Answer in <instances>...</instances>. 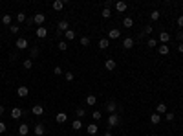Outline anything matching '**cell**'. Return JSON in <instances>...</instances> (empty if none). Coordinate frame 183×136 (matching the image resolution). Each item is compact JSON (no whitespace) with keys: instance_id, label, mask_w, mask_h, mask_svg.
<instances>
[{"instance_id":"cell-14","label":"cell","mask_w":183,"mask_h":136,"mask_svg":"<svg viewBox=\"0 0 183 136\" xmlns=\"http://www.w3.org/2000/svg\"><path fill=\"white\" fill-rule=\"evenodd\" d=\"M116 66H117V64H116V61H114V59H106V61H104V68H106L108 72L116 70Z\"/></svg>"},{"instance_id":"cell-33","label":"cell","mask_w":183,"mask_h":136,"mask_svg":"<svg viewBox=\"0 0 183 136\" xmlns=\"http://www.w3.org/2000/svg\"><path fill=\"white\" fill-rule=\"evenodd\" d=\"M79 42H81V46H84V48H86V46H90V37H81V40H79Z\"/></svg>"},{"instance_id":"cell-2","label":"cell","mask_w":183,"mask_h":136,"mask_svg":"<svg viewBox=\"0 0 183 136\" xmlns=\"http://www.w3.org/2000/svg\"><path fill=\"white\" fill-rule=\"evenodd\" d=\"M28 39H24V37H18L17 40H15V46H17V48L18 50H26V48H28Z\"/></svg>"},{"instance_id":"cell-43","label":"cell","mask_w":183,"mask_h":136,"mask_svg":"<svg viewBox=\"0 0 183 136\" xmlns=\"http://www.w3.org/2000/svg\"><path fill=\"white\" fill-rule=\"evenodd\" d=\"M174 118H176V116H174L172 112H167V114H165V120H167V121H172Z\"/></svg>"},{"instance_id":"cell-30","label":"cell","mask_w":183,"mask_h":136,"mask_svg":"<svg viewBox=\"0 0 183 136\" xmlns=\"http://www.w3.org/2000/svg\"><path fill=\"white\" fill-rule=\"evenodd\" d=\"M15 17H17V22H18V24H22V22H26V20H28V17H26V13H22V11H20L18 15H15Z\"/></svg>"},{"instance_id":"cell-4","label":"cell","mask_w":183,"mask_h":136,"mask_svg":"<svg viewBox=\"0 0 183 136\" xmlns=\"http://www.w3.org/2000/svg\"><path fill=\"white\" fill-rule=\"evenodd\" d=\"M18 136H29V125L28 123H20L18 125Z\"/></svg>"},{"instance_id":"cell-3","label":"cell","mask_w":183,"mask_h":136,"mask_svg":"<svg viewBox=\"0 0 183 136\" xmlns=\"http://www.w3.org/2000/svg\"><path fill=\"white\" fill-rule=\"evenodd\" d=\"M33 134H35V136H44L46 134V127L42 123H37L35 127H33Z\"/></svg>"},{"instance_id":"cell-40","label":"cell","mask_w":183,"mask_h":136,"mask_svg":"<svg viewBox=\"0 0 183 136\" xmlns=\"http://www.w3.org/2000/svg\"><path fill=\"white\" fill-rule=\"evenodd\" d=\"M92 118H93V120H95V121H99L101 118H103V112H101V110H95V112H93V114H92Z\"/></svg>"},{"instance_id":"cell-11","label":"cell","mask_w":183,"mask_h":136,"mask_svg":"<svg viewBox=\"0 0 183 136\" xmlns=\"http://www.w3.org/2000/svg\"><path fill=\"white\" fill-rule=\"evenodd\" d=\"M168 40H170V33L168 31H161L159 33V42L161 44H168Z\"/></svg>"},{"instance_id":"cell-19","label":"cell","mask_w":183,"mask_h":136,"mask_svg":"<svg viewBox=\"0 0 183 136\" xmlns=\"http://www.w3.org/2000/svg\"><path fill=\"white\" fill-rule=\"evenodd\" d=\"M159 121H161V114L152 112V114H150V123H152V125H158Z\"/></svg>"},{"instance_id":"cell-27","label":"cell","mask_w":183,"mask_h":136,"mask_svg":"<svg viewBox=\"0 0 183 136\" xmlns=\"http://www.w3.org/2000/svg\"><path fill=\"white\" fill-rule=\"evenodd\" d=\"M123 26H125V28H132V26H134L132 17H125V18H123Z\"/></svg>"},{"instance_id":"cell-47","label":"cell","mask_w":183,"mask_h":136,"mask_svg":"<svg viewBox=\"0 0 183 136\" xmlns=\"http://www.w3.org/2000/svg\"><path fill=\"white\" fill-rule=\"evenodd\" d=\"M178 52L183 53V42H178Z\"/></svg>"},{"instance_id":"cell-7","label":"cell","mask_w":183,"mask_h":136,"mask_svg":"<svg viewBox=\"0 0 183 136\" xmlns=\"http://www.w3.org/2000/svg\"><path fill=\"white\" fill-rule=\"evenodd\" d=\"M57 28H59V30H57V33H59V35H60V33H62V31L66 33L68 30H70V24H68V20H60V22H59V26H57Z\"/></svg>"},{"instance_id":"cell-36","label":"cell","mask_w":183,"mask_h":136,"mask_svg":"<svg viewBox=\"0 0 183 136\" xmlns=\"http://www.w3.org/2000/svg\"><path fill=\"white\" fill-rule=\"evenodd\" d=\"M152 31H154V28H152L150 24H148V26H145V30H143V33H141V37H143V35H150Z\"/></svg>"},{"instance_id":"cell-46","label":"cell","mask_w":183,"mask_h":136,"mask_svg":"<svg viewBox=\"0 0 183 136\" xmlns=\"http://www.w3.org/2000/svg\"><path fill=\"white\" fill-rule=\"evenodd\" d=\"M178 42H183V31H178Z\"/></svg>"},{"instance_id":"cell-5","label":"cell","mask_w":183,"mask_h":136,"mask_svg":"<svg viewBox=\"0 0 183 136\" xmlns=\"http://www.w3.org/2000/svg\"><path fill=\"white\" fill-rule=\"evenodd\" d=\"M31 112H33V116H42V114H44V107L40 103H37V105L31 107Z\"/></svg>"},{"instance_id":"cell-20","label":"cell","mask_w":183,"mask_h":136,"mask_svg":"<svg viewBox=\"0 0 183 136\" xmlns=\"http://www.w3.org/2000/svg\"><path fill=\"white\" fill-rule=\"evenodd\" d=\"M97 46H99V50H106L108 46H110V39H101L97 42Z\"/></svg>"},{"instance_id":"cell-10","label":"cell","mask_w":183,"mask_h":136,"mask_svg":"<svg viewBox=\"0 0 183 136\" xmlns=\"http://www.w3.org/2000/svg\"><path fill=\"white\" fill-rule=\"evenodd\" d=\"M66 120H68V116H66V112H57L55 114V121L59 125H62V123H66Z\"/></svg>"},{"instance_id":"cell-24","label":"cell","mask_w":183,"mask_h":136,"mask_svg":"<svg viewBox=\"0 0 183 136\" xmlns=\"http://www.w3.org/2000/svg\"><path fill=\"white\" fill-rule=\"evenodd\" d=\"M156 112H158V114H167V103H158Z\"/></svg>"},{"instance_id":"cell-22","label":"cell","mask_w":183,"mask_h":136,"mask_svg":"<svg viewBox=\"0 0 183 136\" xmlns=\"http://www.w3.org/2000/svg\"><path fill=\"white\" fill-rule=\"evenodd\" d=\"M64 6H66L64 0H55V2H53V9H55V11H60Z\"/></svg>"},{"instance_id":"cell-34","label":"cell","mask_w":183,"mask_h":136,"mask_svg":"<svg viewBox=\"0 0 183 136\" xmlns=\"http://www.w3.org/2000/svg\"><path fill=\"white\" fill-rule=\"evenodd\" d=\"M64 35H66V40H73V39H75V31H73V30H68Z\"/></svg>"},{"instance_id":"cell-29","label":"cell","mask_w":183,"mask_h":136,"mask_svg":"<svg viewBox=\"0 0 183 136\" xmlns=\"http://www.w3.org/2000/svg\"><path fill=\"white\" fill-rule=\"evenodd\" d=\"M22 66L26 68V70H31V68H33V59H31V57H29V59H24Z\"/></svg>"},{"instance_id":"cell-39","label":"cell","mask_w":183,"mask_h":136,"mask_svg":"<svg viewBox=\"0 0 183 136\" xmlns=\"http://www.w3.org/2000/svg\"><path fill=\"white\" fill-rule=\"evenodd\" d=\"M101 15H103V18H110L112 17V11L108 9V8H103V13H101Z\"/></svg>"},{"instance_id":"cell-17","label":"cell","mask_w":183,"mask_h":136,"mask_svg":"<svg viewBox=\"0 0 183 136\" xmlns=\"http://www.w3.org/2000/svg\"><path fill=\"white\" fill-rule=\"evenodd\" d=\"M132 46H134V39H132V37H125V39H123V48H125V50H130Z\"/></svg>"},{"instance_id":"cell-32","label":"cell","mask_w":183,"mask_h":136,"mask_svg":"<svg viewBox=\"0 0 183 136\" xmlns=\"http://www.w3.org/2000/svg\"><path fill=\"white\" fill-rule=\"evenodd\" d=\"M159 17H161V13H159L158 9L150 11V20H159Z\"/></svg>"},{"instance_id":"cell-42","label":"cell","mask_w":183,"mask_h":136,"mask_svg":"<svg viewBox=\"0 0 183 136\" xmlns=\"http://www.w3.org/2000/svg\"><path fill=\"white\" fill-rule=\"evenodd\" d=\"M53 74H55V76H62V68H60V66H55V68H53Z\"/></svg>"},{"instance_id":"cell-28","label":"cell","mask_w":183,"mask_h":136,"mask_svg":"<svg viewBox=\"0 0 183 136\" xmlns=\"http://www.w3.org/2000/svg\"><path fill=\"white\" fill-rule=\"evenodd\" d=\"M39 53H40V50H39V46H33V48H29V55H31V59H35V57H39Z\"/></svg>"},{"instance_id":"cell-6","label":"cell","mask_w":183,"mask_h":136,"mask_svg":"<svg viewBox=\"0 0 183 136\" xmlns=\"http://www.w3.org/2000/svg\"><path fill=\"white\" fill-rule=\"evenodd\" d=\"M44 20H46V15H44V13H35V15H33V22L39 24V26H42Z\"/></svg>"},{"instance_id":"cell-45","label":"cell","mask_w":183,"mask_h":136,"mask_svg":"<svg viewBox=\"0 0 183 136\" xmlns=\"http://www.w3.org/2000/svg\"><path fill=\"white\" fill-rule=\"evenodd\" d=\"M178 26H179V28H183V15L178 17Z\"/></svg>"},{"instance_id":"cell-25","label":"cell","mask_w":183,"mask_h":136,"mask_svg":"<svg viewBox=\"0 0 183 136\" xmlns=\"http://www.w3.org/2000/svg\"><path fill=\"white\" fill-rule=\"evenodd\" d=\"M72 127H73V131H81V129H83V121H81L79 118L73 120V121H72Z\"/></svg>"},{"instance_id":"cell-44","label":"cell","mask_w":183,"mask_h":136,"mask_svg":"<svg viewBox=\"0 0 183 136\" xmlns=\"http://www.w3.org/2000/svg\"><path fill=\"white\" fill-rule=\"evenodd\" d=\"M6 129H8V127H6V123H4V121H0V134H4Z\"/></svg>"},{"instance_id":"cell-49","label":"cell","mask_w":183,"mask_h":136,"mask_svg":"<svg viewBox=\"0 0 183 136\" xmlns=\"http://www.w3.org/2000/svg\"><path fill=\"white\" fill-rule=\"evenodd\" d=\"M103 136H114V134H112V132H104Z\"/></svg>"},{"instance_id":"cell-41","label":"cell","mask_w":183,"mask_h":136,"mask_svg":"<svg viewBox=\"0 0 183 136\" xmlns=\"http://www.w3.org/2000/svg\"><path fill=\"white\" fill-rule=\"evenodd\" d=\"M64 77H66V81H73V79H75V76H73L72 72H66V74H64Z\"/></svg>"},{"instance_id":"cell-16","label":"cell","mask_w":183,"mask_h":136,"mask_svg":"<svg viewBox=\"0 0 183 136\" xmlns=\"http://www.w3.org/2000/svg\"><path fill=\"white\" fill-rule=\"evenodd\" d=\"M97 131H99L97 123H90V125L86 127V132H88V134H92V136H95V134H97Z\"/></svg>"},{"instance_id":"cell-9","label":"cell","mask_w":183,"mask_h":136,"mask_svg":"<svg viewBox=\"0 0 183 136\" xmlns=\"http://www.w3.org/2000/svg\"><path fill=\"white\" fill-rule=\"evenodd\" d=\"M35 35H37L39 39H44V37H48V30H46L44 26H39V28L35 30Z\"/></svg>"},{"instance_id":"cell-18","label":"cell","mask_w":183,"mask_h":136,"mask_svg":"<svg viewBox=\"0 0 183 136\" xmlns=\"http://www.w3.org/2000/svg\"><path fill=\"white\" fill-rule=\"evenodd\" d=\"M126 8H128V4H126V2H123V0L116 2V9H117L119 13H125V11H126Z\"/></svg>"},{"instance_id":"cell-38","label":"cell","mask_w":183,"mask_h":136,"mask_svg":"<svg viewBox=\"0 0 183 136\" xmlns=\"http://www.w3.org/2000/svg\"><path fill=\"white\" fill-rule=\"evenodd\" d=\"M147 44H148V48H156V46H159L156 39H148V40H147Z\"/></svg>"},{"instance_id":"cell-48","label":"cell","mask_w":183,"mask_h":136,"mask_svg":"<svg viewBox=\"0 0 183 136\" xmlns=\"http://www.w3.org/2000/svg\"><path fill=\"white\" fill-rule=\"evenodd\" d=\"M4 112H6V107H4V105H0V116H4Z\"/></svg>"},{"instance_id":"cell-8","label":"cell","mask_w":183,"mask_h":136,"mask_svg":"<svg viewBox=\"0 0 183 136\" xmlns=\"http://www.w3.org/2000/svg\"><path fill=\"white\" fill-rule=\"evenodd\" d=\"M106 112L108 114H116L117 112V103L116 101H108L106 103Z\"/></svg>"},{"instance_id":"cell-23","label":"cell","mask_w":183,"mask_h":136,"mask_svg":"<svg viewBox=\"0 0 183 136\" xmlns=\"http://www.w3.org/2000/svg\"><path fill=\"white\" fill-rule=\"evenodd\" d=\"M86 105H90V107H93V105H95L97 103V98L95 96H93V94H90V96H86Z\"/></svg>"},{"instance_id":"cell-12","label":"cell","mask_w":183,"mask_h":136,"mask_svg":"<svg viewBox=\"0 0 183 136\" xmlns=\"http://www.w3.org/2000/svg\"><path fill=\"white\" fill-rule=\"evenodd\" d=\"M158 52H159V55H168V53H170V46L168 44H159Z\"/></svg>"},{"instance_id":"cell-26","label":"cell","mask_w":183,"mask_h":136,"mask_svg":"<svg viewBox=\"0 0 183 136\" xmlns=\"http://www.w3.org/2000/svg\"><path fill=\"white\" fill-rule=\"evenodd\" d=\"M2 24L4 26H11L13 24V17L11 15H2Z\"/></svg>"},{"instance_id":"cell-15","label":"cell","mask_w":183,"mask_h":136,"mask_svg":"<svg viewBox=\"0 0 183 136\" xmlns=\"http://www.w3.org/2000/svg\"><path fill=\"white\" fill-rule=\"evenodd\" d=\"M22 114H24V110H22V108H18V107L11 108V118H13V120H18L20 116H22Z\"/></svg>"},{"instance_id":"cell-21","label":"cell","mask_w":183,"mask_h":136,"mask_svg":"<svg viewBox=\"0 0 183 136\" xmlns=\"http://www.w3.org/2000/svg\"><path fill=\"white\" fill-rule=\"evenodd\" d=\"M119 37H121V30H116V28H114V30L108 31V39H119Z\"/></svg>"},{"instance_id":"cell-1","label":"cell","mask_w":183,"mask_h":136,"mask_svg":"<svg viewBox=\"0 0 183 136\" xmlns=\"http://www.w3.org/2000/svg\"><path fill=\"white\" fill-rule=\"evenodd\" d=\"M106 123H108V127H117V125H121V116L116 112V114H108V118H106Z\"/></svg>"},{"instance_id":"cell-37","label":"cell","mask_w":183,"mask_h":136,"mask_svg":"<svg viewBox=\"0 0 183 136\" xmlns=\"http://www.w3.org/2000/svg\"><path fill=\"white\" fill-rule=\"evenodd\" d=\"M9 31L13 33V35H17V33L20 31V28H18V24H11V26H9Z\"/></svg>"},{"instance_id":"cell-31","label":"cell","mask_w":183,"mask_h":136,"mask_svg":"<svg viewBox=\"0 0 183 136\" xmlns=\"http://www.w3.org/2000/svg\"><path fill=\"white\" fill-rule=\"evenodd\" d=\"M84 114H86V110H84L83 107H77V108H75V116H77V118H84Z\"/></svg>"},{"instance_id":"cell-35","label":"cell","mask_w":183,"mask_h":136,"mask_svg":"<svg viewBox=\"0 0 183 136\" xmlns=\"http://www.w3.org/2000/svg\"><path fill=\"white\" fill-rule=\"evenodd\" d=\"M57 48H59L60 52H66V50H68V42H66V40H60V42L57 44Z\"/></svg>"},{"instance_id":"cell-13","label":"cell","mask_w":183,"mask_h":136,"mask_svg":"<svg viewBox=\"0 0 183 136\" xmlns=\"http://www.w3.org/2000/svg\"><path fill=\"white\" fill-rule=\"evenodd\" d=\"M17 94H18V98H28L29 88H28V86H18V88H17Z\"/></svg>"}]
</instances>
